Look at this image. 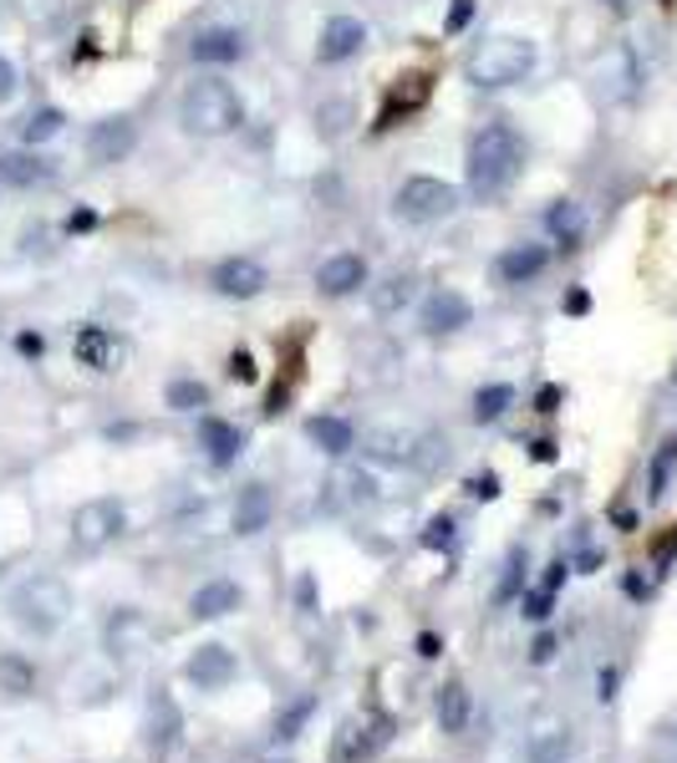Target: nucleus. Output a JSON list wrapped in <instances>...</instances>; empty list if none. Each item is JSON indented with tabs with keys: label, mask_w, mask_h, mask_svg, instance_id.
<instances>
[{
	"label": "nucleus",
	"mask_w": 677,
	"mask_h": 763,
	"mask_svg": "<svg viewBox=\"0 0 677 763\" xmlns=\"http://www.w3.org/2000/svg\"><path fill=\"white\" fill-rule=\"evenodd\" d=\"M535 61H540V51H535L530 37H489L469 51L464 77L474 87H515L535 72Z\"/></svg>",
	"instance_id": "3"
},
{
	"label": "nucleus",
	"mask_w": 677,
	"mask_h": 763,
	"mask_svg": "<svg viewBox=\"0 0 677 763\" xmlns=\"http://www.w3.org/2000/svg\"><path fill=\"white\" fill-rule=\"evenodd\" d=\"M428 102V77H408V92L402 87H392V97H387V108H382V118H377V128H392L398 122V108H402V118L408 112H418Z\"/></svg>",
	"instance_id": "24"
},
{
	"label": "nucleus",
	"mask_w": 677,
	"mask_h": 763,
	"mask_svg": "<svg viewBox=\"0 0 677 763\" xmlns=\"http://www.w3.org/2000/svg\"><path fill=\"white\" fill-rule=\"evenodd\" d=\"M424 545H428V549H448V545H454V519H448V514H438V519H428V529H424Z\"/></svg>",
	"instance_id": "31"
},
{
	"label": "nucleus",
	"mask_w": 677,
	"mask_h": 763,
	"mask_svg": "<svg viewBox=\"0 0 677 763\" xmlns=\"http://www.w3.org/2000/svg\"><path fill=\"white\" fill-rule=\"evenodd\" d=\"M306 438H311L327 458H341V454H351V448H357V428H351L347 418H331V413H327V418L306 423Z\"/></svg>",
	"instance_id": "21"
},
{
	"label": "nucleus",
	"mask_w": 677,
	"mask_h": 763,
	"mask_svg": "<svg viewBox=\"0 0 677 763\" xmlns=\"http://www.w3.org/2000/svg\"><path fill=\"white\" fill-rule=\"evenodd\" d=\"M372 286V270H367V260L357 250H341V255H327V260L316 265V290L327 300H347L357 296V290Z\"/></svg>",
	"instance_id": "8"
},
{
	"label": "nucleus",
	"mask_w": 677,
	"mask_h": 763,
	"mask_svg": "<svg viewBox=\"0 0 677 763\" xmlns=\"http://www.w3.org/2000/svg\"><path fill=\"white\" fill-rule=\"evenodd\" d=\"M189 682H199L205 692H219V687H230L235 682V652L230 646H219V642H209V646H199V652L189 656Z\"/></svg>",
	"instance_id": "14"
},
{
	"label": "nucleus",
	"mask_w": 677,
	"mask_h": 763,
	"mask_svg": "<svg viewBox=\"0 0 677 763\" xmlns=\"http://www.w3.org/2000/svg\"><path fill=\"white\" fill-rule=\"evenodd\" d=\"M61 128H67L61 108H37L31 118L21 122V143H26V148H41V143H51V138H57Z\"/></svg>",
	"instance_id": "26"
},
{
	"label": "nucleus",
	"mask_w": 677,
	"mask_h": 763,
	"mask_svg": "<svg viewBox=\"0 0 677 763\" xmlns=\"http://www.w3.org/2000/svg\"><path fill=\"white\" fill-rule=\"evenodd\" d=\"M525 759H530V763H566L570 759V739L560 733V727H550V733H535L530 749H525Z\"/></svg>",
	"instance_id": "27"
},
{
	"label": "nucleus",
	"mask_w": 677,
	"mask_h": 763,
	"mask_svg": "<svg viewBox=\"0 0 677 763\" xmlns=\"http://www.w3.org/2000/svg\"><path fill=\"white\" fill-rule=\"evenodd\" d=\"M550 596H556V591H545V585L535 591V596H525V616H530V621H545V616H550Z\"/></svg>",
	"instance_id": "33"
},
{
	"label": "nucleus",
	"mask_w": 677,
	"mask_h": 763,
	"mask_svg": "<svg viewBox=\"0 0 677 763\" xmlns=\"http://www.w3.org/2000/svg\"><path fill=\"white\" fill-rule=\"evenodd\" d=\"M367 300H372L377 316H398V310L412 300V275H387V280L367 286Z\"/></svg>",
	"instance_id": "23"
},
{
	"label": "nucleus",
	"mask_w": 677,
	"mask_h": 763,
	"mask_svg": "<svg viewBox=\"0 0 677 763\" xmlns=\"http://www.w3.org/2000/svg\"><path fill=\"white\" fill-rule=\"evenodd\" d=\"M362 47H367V26L357 16H331L321 26V41H316V61L321 67H341V61L362 57Z\"/></svg>",
	"instance_id": "11"
},
{
	"label": "nucleus",
	"mask_w": 677,
	"mask_h": 763,
	"mask_svg": "<svg viewBox=\"0 0 677 763\" xmlns=\"http://www.w3.org/2000/svg\"><path fill=\"white\" fill-rule=\"evenodd\" d=\"M454 209H459V189L448 179H434V174H412V179H402L392 189V215L402 225H438Z\"/></svg>",
	"instance_id": "5"
},
{
	"label": "nucleus",
	"mask_w": 677,
	"mask_h": 763,
	"mask_svg": "<svg viewBox=\"0 0 677 763\" xmlns=\"http://www.w3.org/2000/svg\"><path fill=\"white\" fill-rule=\"evenodd\" d=\"M509 403H515V387H509V382L479 387V393H474V423H499L509 413Z\"/></svg>",
	"instance_id": "25"
},
{
	"label": "nucleus",
	"mask_w": 677,
	"mask_h": 763,
	"mask_svg": "<svg viewBox=\"0 0 677 763\" xmlns=\"http://www.w3.org/2000/svg\"><path fill=\"white\" fill-rule=\"evenodd\" d=\"M464 174H469V194L474 199H499L509 184L525 174V138L515 122H484L469 138V158H464Z\"/></svg>",
	"instance_id": "1"
},
{
	"label": "nucleus",
	"mask_w": 677,
	"mask_h": 763,
	"mask_svg": "<svg viewBox=\"0 0 677 763\" xmlns=\"http://www.w3.org/2000/svg\"><path fill=\"white\" fill-rule=\"evenodd\" d=\"M0 687L11 692V697H26V692L37 687V672L26 667V656H16V652L0 656Z\"/></svg>",
	"instance_id": "28"
},
{
	"label": "nucleus",
	"mask_w": 677,
	"mask_h": 763,
	"mask_svg": "<svg viewBox=\"0 0 677 763\" xmlns=\"http://www.w3.org/2000/svg\"><path fill=\"white\" fill-rule=\"evenodd\" d=\"M469 494H474V499H495V494H499V478L495 474H479L469 484Z\"/></svg>",
	"instance_id": "36"
},
{
	"label": "nucleus",
	"mask_w": 677,
	"mask_h": 763,
	"mask_svg": "<svg viewBox=\"0 0 677 763\" xmlns=\"http://www.w3.org/2000/svg\"><path fill=\"white\" fill-rule=\"evenodd\" d=\"M209 403V387L193 377H173L169 382V407L173 413H199V407Z\"/></svg>",
	"instance_id": "29"
},
{
	"label": "nucleus",
	"mask_w": 677,
	"mask_h": 763,
	"mask_svg": "<svg viewBox=\"0 0 677 763\" xmlns=\"http://www.w3.org/2000/svg\"><path fill=\"white\" fill-rule=\"evenodd\" d=\"M495 270H499L505 286H530V280H540V275L550 270V250H545V245H530V239H525V245H509V250L495 260Z\"/></svg>",
	"instance_id": "13"
},
{
	"label": "nucleus",
	"mask_w": 677,
	"mask_h": 763,
	"mask_svg": "<svg viewBox=\"0 0 677 763\" xmlns=\"http://www.w3.org/2000/svg\"><path fill=\"white\" fill-rule=\"evenodd\" d=\"M72 357L82 361V367H92V371H108L112 357H118V336H112L108 326H77Z\"/></svg>",
	"instance_id": "18"
},
{
	"label": "nucleus",
	"mask_w": 677,
	"mask_h": 763,
	"mask_svg": "<svg viewBox=\"0 0 677 763\" xmlns=\"http://www.w3.org/2000/svg\"><path fill=\"white\" fill-rule=\"evenodd\" d=\"M0 184L6 189H41V184H51V164L37 148H11V153H0Z\"/></svg>",
	"instance_id": "15"
},
{
	"label": "nucleus",
	"mask_w": 677,
	"mask_h": 763,
	"mask_svg": "<svg viewBox=\"0 0 677 763\" xmlns=\"http://www.w3.org/2000/svg\"><path fill=\"white\" fill-rule=\"evenodd\" d=\"M673 474H677V438H667L663 448H657V458H653V499H663L667 494Z\"/></svg>",
	"instance_id": "30"
},
{
	"label": "nucleus",
	"mask_w": 677,
	"mask_h": 763,
	"mask_svg": "<svg viewBox=\"0 0 677 763\" xmlns=\"http://www.w3.org/2000/svg\"><path fill=\"white\" fill-rule=\"evenodd\" d=\"M122 525H128V514H122L118 499H87L72 514V539L82 549H102L122 535Z\"/></svg>",
	"instance_id": "6"
},
{
	"label": "nucleus",
	"mask_w": 677,
	"mask_h": 763,
	"mask_svg": "<svg viewBox=\"0 0 677 763\" xmlns=\"http://www.w3.org/2000/svg\"><path fill=\"white\" fill-rule=\"evenodd\" d=\"M209 286L225 300H255L270 286V270L255 260V255H225V260L209 270Z\"/></svg>",
	"instance_id": "7"
},
{
	"label": "nucleus",
	"mask_w": 677,
	"mask_h": 763,
	"mask_svg": "<svg viewBox=\"0 0 677 763\" xmlns=\"http://www.w3.org/2000/svg\"><path fill=\"white\" fill-rule=\"evenodd\" d=\"M469 321H474V306H469V296L454 286H438L434 296L424 300V310H418V326H424L428 336H454Z\"/></svg>",
	"instance_id": "9"
},
{
	"label": "nucleus",
	"mask_w": 677,
	"mask_h": 763,
	"mask_svg": "<svg viewBox=\"0 0 677 763\" xmlns=\"http://www.w3.org/2000/svg\"><path fill=\"white\" fill-rule=\"evenodd\" d=\"M133 148H138V122L133 118H102V122H92V132H87V158H92L97 168L122 164Z\"/></svg>",
	"instance_id": "10"
},
{
	"label": "nucleus",
	"mask_w": 677,
	"mask_h": 763,
	"mask_svg": "<svg viewBox=\"0 0 677 763\" xmlns=\"http://www.w3.org/2000/svg\"><path fill=\"white\" fill-rule=\"evenodd\" d=\"M276 514V499H270L266 484H245L240 499H235V535H260Z\"/></svg>",
	"instance_id": "19"
},
{
	"label": "nucleus",
	"mask_w": 677,
	"mask_h": 763,
	"mask_svg": "<svg viewBox=\"0 0 677 763\" xmlns=\"http://www.w3.org/2000/svg\"><path fill=\"white\" fill-rule=\"evenodd\" d=\"M92 225H97V215H92V209H77V215L67 219V229H72V235H77V229H92Z\"/></svg>",
	"instance_id": "38"
},
{
	"label": "nucleus",
	"mask_w": 677,
	"mask_h": 763,
	"mask_svg": "<svg viewBox=\"0 0 677 763\" xmlns=\"http://www.w3.org/2000/svg\"><path fill=\"white\" fill-rule=\"evenodd\" d=\"M566 306H570V310H576V316H580V310L591 306V296H586V290H576V296H570V300H566Z\"/></svg>",
	"instance_id": "41"
},
{
	"label": "nucleus",
	"mask_w": 677,
	"mask_h": 763,
	"mask_svg": "<svg viewBox=\"0 0 677 763\" xmlns=\"http://www.w3.org/2000/svg\"><path fill=\"white\" fill-rule=\"evenodd\" d=\"M67 611H72V591H67L61 575H31V581H21L11 591V616L37 636L57 632L61 621H67Z\"/></svg>",
	"instance_id": "4"
},
{
	"label": "nucleus",
	"mask_w": 677,
	"mask_h": 763,
	"mask_svg": "<svg viewBox=\"0 0 677 763\" xmlns=\"http://www.w3.org/2000/svg\"><path fill=\"white\" fill-rule=\"evenodd\" d=\"M16 346H21L26 357H41V351H47V336H41V331H21V336H16Z\"/></svg>",
	"instance_id": "35"
},
{
	"label": "nucleus",
	"mask_w": 677,
	"mask_h": 763,
	"mask_svg": "<svg viewBox=\"0 0 677 763\" xmlns=\"http://www.w3.org/2000/svg\"><path fill=\"white\" fill-rule=\"evenodd\" d=\"M245 51H250L245 47V31H235V26H209V31H199L189 41V57L199 67H235Z\"/></svg>",
	"instance_id": "12"
},
{
	"label": "nucleus",
	"mask_w": 677,
	"mask_h": 763,
	"mask_svg": "<svg viewBox=\"0 0 677 763\" xmlns=\"http://www.w3.org/2000/svg\"><path fill=\"white\" fill-rule=\"evenodd\" d=\"M545 229L556 239L560 250H580V239H586V215H580L576 199H556L545 209Z\"/></svg>",
	"instance_id": "20"
},
{
	"label": "nucleus",
	"mask_w": 677,
	"mask_h": 763,
	"mask_svg": "<svg viewBox=\"0 0 677 763\" xmlns=\"http://www.w3.org/2000/svg\"><path fill=\"white\" fill-rule=\"evenodd\" d=\"M240 601H245V591L235 581H205L189 596V611L199 621H219V616H230V611H240Z\"/></svg>",
	"instance_id": "17"
},
{
	"label": "nucleus",
	"mask_w": 677,
	"mask_h": 763,
	"mask_svg": "<svg viewBox=\"0 0 677 763\" xmlns=\"http://www.w3.org/2000/svg\"><path fill=\"white\" fill-rule=\"evenodd\" d=\"M245 122V97L225 77H193L179 97V128L189 138H230Z\"/></svg>",
	"instance_id": "2"
},
{
	"label": "nucleus",
	"mask_w": 677,
	"mask_h": 763,
	"mask_svg": "<svg viewBox=\"0 0 677 763\" xmlns=\"http://www.w3.org/2000/svg\"><path fill=\"white\" fill-rule=\"evenodd\" d=\"M469 21H474V0H454V11H448L444 31H464Z\"/></svg>",
	"instance_id": "34"
},
{
	"label": "nucleus",
	"mask_w": 677,
	"mask_h": 763,
	"mask_svg": "<svg viewBox=\"0 0 677 763\" xmlns=\"http://www.w3.org/2000/svg\"><path fill=\"white\" fill-rule=\"evenodd\" d=\"M6 97H16V67L0 57V102H6Z\"/></svg>",
	"instance_id": "37"
},
{
	"label": "nucleus",
	"mask_w": 677,
	"mask_h": 763,
	"mask_svg": "<svg viewBox=\"0 0 677 763\" xmlns=\"http://www.w3.org/2000/svg\"><path fill=\"white\" fill-rule=\"evenodd\" d=\"M199 448L209 454V464H235V458L245 454V433L235 428V423H225V418H199Z\"/></svg>",
	"instance_id": "16"
},
{
	"label": "nucleus",
	"mask_w": 677,
	"mask_h": 763,
	"mask_svg": "<svg viewBox=\"0 0 677 763\" xmlns=\"http://www.w3.org/2000/svg\"><path fill=\"white\" fill-rule=\"evenodd\" d=\"M469 713H474L469 687H464V682H448V687L438 692V727H444V733H464Z\"/></svg>",
	"instance_id": "22"
},
{
	"label": "nucleus",
	"mask_w": 677,
	"mask_h": 763,
	"mask_svg": "<svg viewBox=\"0 0 677 763\" xmlns=\"http://www.w3.org/2000/svg\"><path fill=\"white\" fill-rule=\"evenodd\" d=\"M530 656H535V662H550V656H556V642H550V636H540V642L530 646Z\"/></svg>",
	"instance_id": "39"
},
{
	"label": "nucleus",
	"mask_w": 677,
	"mask_h": 763,
	"mask_svg": "<svg viewBox=\"0 0 677 763\" xmlns=\"http://www.w3.org/2000/svg\"><path fill=\"white\" fill-rule=\"evenodd\" d=\"M230 377L235 382H255V377H260V371H255V357L245 351V346H240V351H230Z\"/></svg>",
	"instance_id": "32"
},
{
	"label": "nucleus",
	"mask_w": 677,
	"mask_h": 763,
	"mask_svg": "<svg viewBox=\"0 0 677 763\" xmlns=\"http://www.w3.org/2000/svg\"><path fill=\"white\" fill-rule=\"evenodd\" d=\"M556 403H560V387H545V393H540V413H556Z\"/></svg>",
	"instance_id": "40"
}]
</instances>
